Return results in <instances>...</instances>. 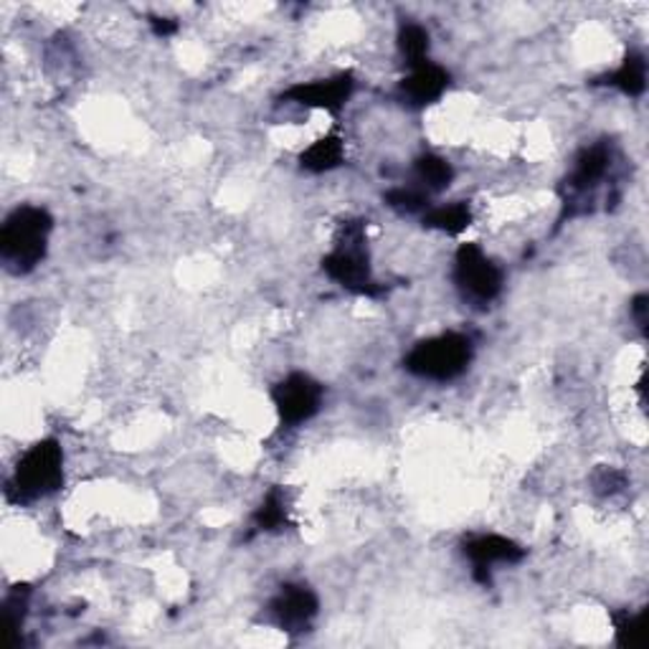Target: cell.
<instances>
[{
    "instance_id": "3957f363",
    "label": "cell",
    "mask_w": 649,
    "mask_h": 649,
    "mask_svg": "<svg viewBox=\"0 0 649 649\" xmlns=\"http://www.w3.org/2000/svg\"><path fill=\"white\" fill-rule=\"evenodd\" d=\"M475 358V343L467 332H439L414 343L404 358V369L422 381L449 383L465 375Z\"/></svg>"
},
{
    "instance_id": "9a60e30c",
    "label": "cell",
    "mask_w": 649,
    "mask_h": 649,
    "mask_svg": "<svg viewBox=\"0 0 649 649\" xmlns=\"http://www.w3.org/2000/svg\"><path fill=\"white\" fill-rule=\"evenodd\" d=\"M451 181H455V168L447 158L437 156V152H422L414 160V185L429 195L447 191Z\"/></svg>"
},
{
    "instance_id": "603a6c76",
    "label": "cell",
    "mask_w": 649,
    "mask_h": 649,
    "mask_svg": "<svg viewBox=\"0 0 649 649\" xmlns=\"http://www.w3.org/2000/svg\"><path fill=\"white\" fill-rule=\"evenodd\" d=\"M647 307H649V297H647L645 292H642V295H637L635 300H631V305H629L631 318H635L637 328L642 330V332H647Z\"/></svg>"
},
{
    "instance_id": "4fadbf2b",
    "label": "cell",
    "mask_w": 649,
    "mask_h": 649,
    "mask_svg": "<svg viewBox=\"0 0 649 649\" xmlns=\"http://www.w3.org/2000/svg\"><path fill=\"white\" fill-rule=\"evenodd\" d=\"M343 162H345V140L336 132L322 135L320 140L307 145V148L300 152V168L312 175L330 173V170H338Z\"/></svg>"
},
{
    "instance_id": "ffe728a7",
    "label": "cell",
    "mask_w": 649,
    "mask_h": 649,
    "mask_svg": "<svg viewBox=\"0 0 649 649\" xmlns=\"http://www.w3.org/2000/svg\"><path fill=\"white\" fill-rule=\"evenodd\" d=\"M29 586H15L11 594L6 596V614H8V625H11L13 635H19V629L23 627L25 611H29Z\"/></svg>"
},
{
    "instance_id": "7c38bea8",
    "label": "cell",
    "mask_w": 649,
    "mask_h": 649,
    "mask_svg": "<svg viewBox=\"0 0 649 649\" xmlns=\"http://www.w3.org/2000/svg\"><path fill=\"white\" fill-rule=\"evenodd\" d=\"M596 87H611L629 99H639L647 92V58L642 51H627L621 64L614 72H606L594 79Z\"/></svg>"
},
{
    "instance_id": "7402d4cb",
    "label": "cell",
    "mask_w": 649,
    "mask_h": 649,
    "mask_svg": "<svg viewBox=\"0 0 649 649\" xmlns=\"http://www.w3.org/2000/svg\"><path fill=\"white\" fill-rule=\"evenodd\" d=\"M148 23L158 39H168L173 36V33H178V21L166 19V15H150Z\"/></svg>"
},
{
    "instance_id": "e0dca14e",
    "label": "cell",
    "mask_w": 649,
    "mask_h": 649,
    "mask_svg": "<svg viewBox=\"0 0 649 649\" xmlns=\"http://www.w3.org/2000/svg\"><path fill=\"white\" fill-rule=\"evenodd\" d=\"M287 525H289L287 492L281 490V487H272V490L262 498L259 508L254 510L252 528L256 533H277V531H285Z\"/></svg>"
},
{
    "instance_id": "8992f818",
    "label": "cell",
    "mask_w": 649,
    "mask_h": 649,
    "mask_svg": "<svg viewBox=\"0 0 649 649\" xmlns=\"http://www.w3.org/2000/svg\"><path fill=\"white\" fill-rule=\"evenodd\" d=\"M614 166H617V152H614L611 142L599 140L578 150L574 166H571L568 175L563 178L561 185L563 209H566L568 216H574V211L581 203L594 201L596 191L604 185L606 178L611 181Z\"/></svg>"
},
{
    "instance_id": "9c48e42d",
    "label": "cell",
    "mask_w": 649,
    "mask_h": 649,
    "mask_svg": "<svg viewBox=\"0 0 649 649\" xmlns=\"http://www.w3.org/2000/svg\"><path fill=\"white\" fill-rule=\"evenodd\" d=\"M320 614V596L312 586L302 581H289L281 584L279 592L269 602V619L275 627L287 635H302L312 627V621Z\"/></svg>"
},
{
    "instance_id": "ba28073f",
    "label": "cell",
    "mask_w": 649,
    "mask_h": 649,
    "mask_svg": "<svg viewBox=\"0 0 649 649\" xmlns=\"http://www.w3.org/2000/svg\"><path fill=\"white\" fill-rule=\"evenodd\" d=\"M462 553L472 563V578L482 586L492 584V571L498 566H518L528 556L523 545L500 533H475L465 538Z\"/></svg>"
},
{
    "instance_id": "6da1fadb",
    "label": "cell",
    "mask_w": 649,
    "mask_h": 649,
    "mask_svg": "<svg viewBox=\"0 0 649 649\" xmlns=\"http://www.w3.org/2000/svg\"><path fill=\"white\" fill-rule=\"evenodd\" d=\"M54 216L44 206L23 203L0 226V259L11 275H29L46 259Z\"/></svg>"
},
{
    "instance_id": "52a82bcc",
    "label": "cell",
    "mask_w": 649,
    "mask_h": 649,
    "mask_svg": "<svg viewBox=\"0 0 649 649\" xmlns=\"http://www.w3.org/2000/svg\"><path fill=\"white\" fill-rule=\"evenodd\" d=\"M322 401L324 386L318 379H312L310 373L302 371L287 373L272 389V404H275L281 429H295V426L312 422L320 414Z\"/></svg>"
},
{
    "instance_id": "44dd1931",
    "label": "cell",
    "mask_w": 649,
    "mask_h": 649,
    "mask_svg": "<svg viewBox=\"0 0 649 649\" xmlns=\"http://www.w3.org/2000/svg\"><path fill=\"white\" fill-rule=\"evenodd\" d=\"M625 485H627L625 472H619V469H614V467H602L599 472L594 475V487H596V492H602V494H617V492L625 490Z\"/></svg>"
},
{
    "instance_id": "2e32d148",
    "label": "cell",
    "mask_w": 649,
    "mask_h": 649,
    "mask_svg": "<svg viewBox=\"0 0 649 649\" xmlns=\"http://www.w3.org/2000/svg\"><path fill=\"white\" fill-rule=\"evenodd\" d=\"M396 49H398V56L404 58L406 70L429 62V51H432L429 29L416 21H404L396 31Z\"/></svg>"
},
{
    "instance_id": "30bf717a",
    "label": "cell",
    "mask_w": 649,
    "mask_h": 649,
    "mask_svg": "<svg viewBox=\"0 0 649 649\" xmlns=\"http://www.w3.org/2000/svg\"><path fill=\"white\" fill-rule=\"evenodd\" d=\"M355 92V76L353 72H338L328 79L300 82L289 87L281 99L289 105H300L307 109H322L328 115H340Z\"/></svg>"
},
{
    "instance_id": "277c9868",
    "label": "cell",
    "mask_w": 649,
    "mask_h": 649,
    "mask_svg": "<svg viewBox=\"0 0 649 649\" xmlns=\"http://www.w3.org/2000/svg\"><path fill=\"white\" fill-rule=\"evenodd\" d=\"M64 487V447L62 441L49 437L31 444L23 451L8 480V500L33 502L58 492Z\"/></svg>"
},
{
    "instance_id": "5bb4252c",
    "label": "cell",
    "mask_w": 649,
    "mask_h": 649,
    "mask_svg": "<svg viewBox=\"0 0 649 649\" xmlns=\"http://www.w3.org/2000/svg\"><path fill=\"white\" fill-rule=\"evenodd\" d=\"M475 213L467 201H451V203H439V206H432L422 216V224L426 228H434V232H441L447 236H459L465 234L469 226H472Z\"/></svg>"
},
{
    "instance_id": "8fae6325",
    "label": "cell",
    "mask_w": 649,
    "mask_h": 649,
    "mask_svg": "<svg viewBox=\"0 0 649 649\" xmlns=\"http://www.w3.org/2000/svg\"><path fill=\"white\" fill-rule=\"evenodd\" d=\"M451 87V74L449 70H444L437 62H424L418 66H412L404 79L398 82L396 87V97L404 107L408 109H426L447 94Z\"/></svg>"
},
{
    "instance_id": "7a4b0ae2",
    "label": "cell",
    "mask_w": 649,
    "mask_h": 649,
    "mask_svg": "<svg viewBox=\"0 0 649 649\" xmlns=\"http://www.w3.org/2000/svg\"><path fill=\"white\" fill-rule=\"evenodd\" d=\"M320 267L336 285L363 297H381L383 287L373 279L369 238L361 219L343 221L332 249L322 256Z\"/></svg>"
},
{
    "instance_id": "ac0fdd59",
    "label": "cell",
    "mask_w": 649,
    "mask_h": 649,
    "mask_svg": "<svg viewBox=\"0 0 649 649\" xmlns=\"http://www.w3.org/2000/svg\"><path fill=\"white\" fill-rule=\"evenodd\" d=\"M383 201H386L389 209L406 213V216H424L432 209V195L414 183L391 188V191L383 193Z\"/></svg>"
},
{
    "instance_id": "d6986e66",
    "label": "cell",
    "mask_w": 649,
    "mask_h": 649,
    "mask_svg": "<svg viewBox=\"0 0 649 649\" xmlns=\"http://www.w3.org/2000/svg\"><path fill=\"white\" fill-rule=\"evenodd\" d=\"M614 621V637H617L619 647H631L639 635V627H642V614H635L629 609L614 611L611 614Z\"/></svg>"
},
{
    "instance_id": "5b68a950",
    "label": "cell",
    "mask_w": 649,
    "mask_h": 649,
    "mask_svg": "<svg viewBox=\"0 0 649 649\" xmlns=\"http://www.w3.org/2000/svg\"><path fill=\"white\" fill-rule=\"evenodd\" d=\"M451 279H455V287L465 297V302L475 307L492 305L506 287V272L482 252L480 244L472 242L459 244Z\"/></svg>"
}]
</instances>
